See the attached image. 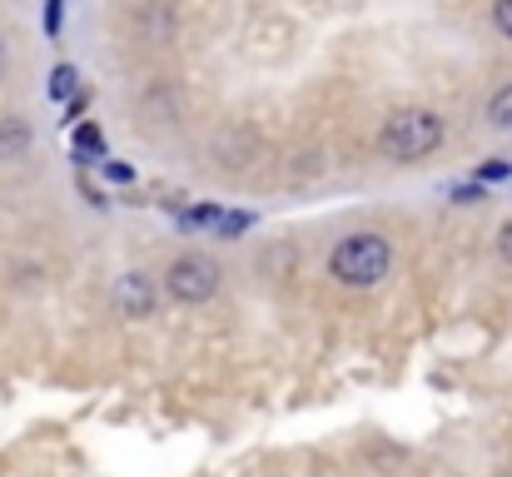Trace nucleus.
Masks as SVG:
<instances>
[{
    "instance_id": "obj_1",
    "label": "nucleus",
    "mask_w": 512,
    "mask_h": 477,
    "mask_svg": "<svg viewBox=\"0 0 512 477\" xmlns=\"http://www.w3.org/2000/svg\"><path fill=\"white\" fill-rule=\"evenodd\" d=\"M378 145H383V155L398 159V164L423 159L443 145V120H438L433 110H398V115L383 125Z\"/></svg>"
},
{
    "instance_id": "obj_2",
    "label": "nucleus",
    "mask_w": 512,
    "mask_h": 477,
    "mask_svg": "<svg viewBox=\"0 0 512 477\" xmlns=\"http://www.w3.org/2000/svg\"><path fill=\"white\" fill-rule=\"evenodd\" d=\"M388 264H393V249H388V239H378V234H348L339 249H334V259H329L334 279L353 284V289L378 284V279L388 274Z\"/></svg>"
},
{
    "instance_id": "obj_3",
    "label": "nucleus",
    "mask_w": 512,
    "mask_h": 477,
    "mask_svg": "<svg viewBox=\"0 0 512 477\" xmlns=\"http://www.w3.org/2000/svg\"><path fill=\"white\" fill-rule=\"evenodd\" d=\"M165 289H170L179 304H204V299H214V289H219V264L204 259V254H184V259L170 264Z\"/></svg>"
},
{
    "instance_id": "obj_4",
    "label": "nucleus",
    "mask_w": 512,
    "mask_h": 477,
    "mask_svg": "<svg viewBox=\"0 0 512 477\" xmlns=\"http://www.w3.org/2000/svg\"><path fill=\"white\" fill-rule=\"evenodd\" d=\"M110 299H115V309H125V318H145L155 309V294H150V279L145 274H125Z\"/></svg>"
},
{
    "instance_id": "obj_5",
    "label": "nucleus",
    "mask_w": 512,
    "mask_h": 477,
    "mask_svg": "<svg viewBox=\"0 0 512 477\" xmlns=\"http://www.w3.org/2000/svg\"><path fill=\"white\" fill-rule=\"evenodd\" d=\"M488 120H493V125H503V130L512 125V85L493 95V105H488Z\"/></svg>"
},
{
    "instance_id": "obj_6",
    "label": "nucleus",
    "mask_w": 512,
    "mask_h": 477,
    "mask_svg": "<svg viewBox=\"0 0 512 477\" xmlns=\"http://www.w3.org/2000/svg\"><path fill=\"white\" fill-rule=\"evenodd\" d=\"M70 90H75V70H70V65H60V70L50 75V95H55V100H65Z\"/></svg>"
},
{
    "instance_id": "obj_7",
    "label": "nucleus",
    "mask_w": 512,
    "mask_h": 477,
    "mask_svg": "<svg viewBox=\"0 0 512 477\" xmlns=\"http://www.w3.org/2000/svg\"><path fill=\"white\" fill-rule=\"evenodd\" d=\"M493 20H498L503 35H512V0H498V5H493Z\"/></svg>"
},
{
    "instance_id": "obj_8",
    "label": "nucleus",
    "mask_w": 512,
    "mask_h": 477,
    "mask_svg": "<svg viewBox=\"0 0 512 477\" xmlns=\"http://www.w3.org/2000/svg\"><path fill=\"white\" fill-rule=\"evenodd\" d=\"M453 199H458V204H473V199H478V189H473V184H463V189H453Z\"/></svg>"
},
{
    "instance_id": "obj_9",
    "label": "nucleus",
    "mask_w": 512,
    "mask_h": 477,
    "mask_svg": "<svg viewBox=\"0 0 512 477\" xmlns=\"http://www.w3.org/2000/svg\"><path fill=\"white\" fill-rule=\"evenodd\" d=\"M498 249H503V259H512V224H503V239H498Z\"/></svg>"
}]
</instances>
